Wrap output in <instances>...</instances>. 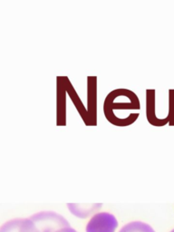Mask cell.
Segmentation results:
<instances>
[{
    "instance_id": "cell-1",
    "label": "cell",
    "mask_w": 174,
    "mask_h": 232,
    "mask_svg": "<svg viewBox=\"0 0 174 232\" xmlns=\"http://www.w3.org/2000/svg\"><path fill=\"white\" fill-rule=\"evenodd\" d=\"M115 93L116 98L113 92L108 93L104 104V111L105 118H109L114 110H129V109H140V102L138 97L133 92L130 91L126 95L125 99L121 101L122 89L114 90Z\"/></svg>"
},
{
    "instance_id": "cell-2",
    "label": "cell",
    "mask_w": 174,
    "mask_h": 232,
    "mask_svg": "<svg viewBox=\"0 0 174 232\" xmlns=\"http://www.w3.org/2000/svg\"><path fill=\"white\" fill-rule=\"evenodd\" d=\"M40 232H56L62 229L69 228L70 224L61 215L53 211H42L30 217Z\"/></svg>"
},
{
    "instance_id": "cell-3",
    "label": "cell",
    "mask_w": 174,
    "mask_h": 232,
    "mask_svg": "<svg viewBox=\"0 0 174 232\" xmlns=\"http://www.w3.org/2000/svg\"><path fill=\"white\" fill-rule=\"evenodd\" d=\"M118 221L113 214L99 212L94 214L86 225V232H115Z\"/></svg>"
},
{
    "instance_id": "cell-4",
    "label": "cell",
    "mask_w": 174,
    "mask_h": 232,
    "mask_svg": "<svg viewBox=\"0 0 174 232\" xmlns=\"http://www.w3.org/2000/svg\"><path fill=\"white\" fill-rule=\"evenodd\" d=\"M97 78L96 76H89L87 80V104L89 125H96L97 115Z\"/></svg>"
},
{
    "instance_id": "cell-5",
    "label": "cell",
    "mask_w": 174,
    "mask_h": 232,
    "mask_svg": "<svg viewBox=\"0 0 174 232\" xmlns=\"http://www.w3.org/2000/svg\"><path fill=\"white\" fill-rule=\"evenodd\" d=\"M0 232H40L33 220L29 219H14L6 222Z\"/></svg>"
},
{
    "instance_id": "cell-6",
    "label": "cell",
    "mask_w": 174,
    "mask_h": 232,
    "mask_svg": "<svg viewBox=\"0 0 174 232\" xmlns=\"http://www.w3.org/2000/svg\"><path fill=\"white\" fill-rule=\"evenodd\" d=\"M66 93L64 77H57V125L66 124Z\"/></svg>"
},
{
    "instance_id": "cell-7",
    "label": "cell",
    "mask_w": 174,
    "mask_h": 232,
    "mask_svg": "<svg viewBox=\"0 0 174 232\" xmlns=\"http://www.w3.org/2000/svg\"><path fill=\"white\" fill-rule=\"evenodd\" d=\"M146 115L148 121L153 126H164L168 123L166 119H159L155 113V90H146Z\"/></svg>"
},
{
    "instance_id": "cell-8",
    "label": "cell",
    "mask_w": 174,
    "mask_h": 232,
    "mask_svg": "<svg viewBox=\"0 0 174 232\" xmlns=\"http://www.w3.org/2000/svg\"><path fill=\"white\" fill-rule=\"evenodd\" d=\"M64 83H65V90H66V93L69 94L70 98L72 99V101L74 102L75 106L76 107L78 112L80 113L82 119L84 120L85 123L86 125H89V116H88V111L85 110L84 104L82 101L80 100V98L78 97L77 93L75 92L74 86L72 85V84L70 83L69 79L67 77H65L64 76Z\"/></svg>"
},
{
    "instance_id": "cell-9",
    "label": "cell",
    "mask_w": 174,
    "mask_h": 232,
    "mask_svg": "<svg viewBox=\"0 0 174 232\" xmlns=\"http://www.w3.org/2000/svg\"><path fill=\"white\" fill-rule=\"evenodd\" d=\"M68 208L70 211L74 214L75 216L79 217V218H86L89 217L92 213L94 211L98 210L100 207L102 206L101 204H93V205H77V204H67Z\"/></svg>"
},
{
    "instance_id": "cell-10",
    "label": "cell",
    "mask_w": 174,
    "mask_h": 232,
    "mask_svg": "<svg viewBox=\"0 0 174 232\" xmlns=\"http://www.w3.org/2000/svg\"><path fill=\"white\" fill-rule=\"evenodd\" d=\"M119 232H155L149 225L142 221H133L123 226Z\"/></svg>"
},
{
    "instance_id": "cell-11",
    "label": "cell",
    "mask_w": 174,
    "mask_h": 232,
    "mask_svg": "<svg viewBox=\"0 0 174 232\" xmlns=\"http://www.w3.org/2000/svg\"><path fill=\"white\" fill-rule=\"evenodd\" d=\"M171 126H174V89L169 90V111L166 117Z\"/></svg>"
},
{
    "instance_id": "cell-12",
    "label": "cell",
    "mask_w": 174,
    "mask_h": 232,
    "mask_svg": "<svg viewBox=\"0 0 174 232\" xmlns=\"http://www.w3.org/2000/svg\"><path fill=\"white\" fill-rule=\"evenodd\" d=\"M56 232H77L75 230H74L73 228L69 227V228H65V229H62L60 230H58Z\"/></svg>"
},
{
    "instance_id": "cell-13",
    "label": "cell",
    "mask_w": 174,
    "mask_h": 232,
    "mask_svg": "<svg viewBox=\"0 0 174 232\" xmlns=\"http://www.w3.org/2000/svg\"><path fill=\"white\" fill-rule=\"evenodd\" d=\"M171 232H174V229H173V230H172V231H171Z\"/></svg>"
}]
</instances>
